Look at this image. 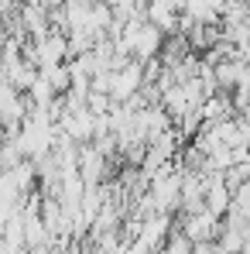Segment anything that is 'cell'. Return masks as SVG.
<instances>
[{"label": "cell", "mask_w": 250, "mask_h": 254, "mask_svg": "<svg viewBox=\"0 0 250 254\" xmlns=\"http://www.w3.org/2000/svg\"><path fill=\"white\" fill-rule=\"evenodd\" d=\"M93 130H96V114L83 107V110H65L58 121V134L72 137L76 144H93Z\"/></svg>", "instance_id": "1"}, {"label": "cell", "mask_w": 250, "mask_h": 254, "mask_svg": "<svg viewBox=\"0 0 250 254\" xmlns=\"http://www.w3.org/2000/svg\"><path fill=\"white\" fill-rule=\"evenodd\" d=\"M65 59H69V35L51 31V35H45L42 42H35V62H38V69L65 65Z\"/></svg>", "instance_id": "2"}, {"label": "cell", "mask_w": 250, "mask_h": 254, "mask_svg": "<svg viewBox=\"0 0 250 254\" xmlns=\"http://www.w3.org/2000/svg\"><path fill=\"white\" fill-rule=\"evenodd\" d=\"M182 230L192 237V244H202V241H216L223 234V220L212 216L209 210H202L196 216H182Z\"/></svg>", "instance_id": "3"}, {"label": "cell", "mask_w": 250, "mask_h": 254, "mask_svg": "<svg viewBox=\"0 0 250 254\" xmlns=\"http://www.w3.org/2000/svg\"><path fill=\"white\" fill-rule=\"evenodd\" d=\"M230 206H233V189L223 182V172L219 175H209V189H206V210L212 213V216H226L230 213Z\"/></svg>", "instance_id": "4"}, {"label": "cell", "mask_w": 250, "mask_h": 254, "mask_svg": "<svg viewBox=\"0 0 250 254\" xmlns=\"http://www.w3.org/2000/svg\"><path fill=\"white\" fill-rule=\"evenodd\" d=\"M79 175L86 179V186H96V182L106 175V155H103L96 144H83V155H79Z\"/></svg>", "instance_id": "5"}, {"label": "cell", "mask_w": 250, "mask_h": 254, "mask_svg": "<svg viewBox=\"0 0 250 254\" xmlns=\"http://www.w3.org/2000/svg\"><path fill=\"white\" fill-rule=\"evenodd\" d=\"M38 76H42V69H38L35 62H28V59H17V62H10V65H7V76H3V79L14 86L17 93H28L31 86L38 83Z\"/></svg>", "instance_id": "6"}, {"label": "cell", "mask_w": 250, "mask_h": 254, "mask_svg": "<svg viewBox=\"0 0 250 254\" xmlns=\"http://www.w3.org/2000/svg\"><path fill=\"white\" fill-rule=\"evenodd\" d=\"M233 114H237V107H233V100L219 89V93H212L206 103H202V121L206 124H219V121H233Z\"/></svg>", "instance_id": "7"}, {"label": "cell", "mask_w": 250, "mask_h": 254, "mask_svg": "<svg viewBox=\"0 0 250 254\" xmlns=\"http://www.w3.org/2000/svg\"><path fill=\"white\" fill-rule=\"evenodd\" d=\"M175 227H171V216L168 213H154L151 220H144V230H141V241L151 248V251H158V244L168 241V234H171Z\"/></svg>", "instance_id": "8"}, {"label": "cell", "mask_w": 250, "mask_h": 254, "mask_svg": "<svg viewBox=\"0 0 250 254\" xmlns=\"http://www.w3.org/2000/svg\"><path fill=\"white\" fill-rule=\"evenodd\" d=\"M28 96H31V103H38V107H51L58 93H55V86L48 83V76L42 72V76H38V83L28 89Z\"/></svg>", "instance_id": "9"}, {"label": "cell", "mask_w": 250, "mask_h": 254, "mask_svg": "<svg viewBox=\"0 0 250 254\" xmlns=\"http://www.w3.org/2000/svg\"><path fill=\"white\" fill-rule=\"evenodd\" d=\"M42 72L48 76V83L55 86V93H58V96L72 89V69H69V65H51V69H42Z\"/></svg>", "instance_id": "10"}, {"label": "cell", "mask_w": 250, "mask_h": 254, "mask_svg": "<svg viewBox=\"0 0 250 254\" xmlns=\"http://www.w3.org/2000/svg\"><path fill=\"white\" fill-rule=\"evenodd\" d=\"M192 237L182 230V227H175L171 234H168V241H165V254H192Z\"/></svg>", "instance_id": "11"}, {"label": "cell", "mask_w": 250, "mask_h": 254, "mask_svg": "<svg viewBox=\"0 0 250 254\" xmlns=\"http://www.w3.org/2000/svg\"><path fill=\"white\" fill-rule=\"evenodd\" d=\"M113 79H117V72H113V69H103V72H96V76H93V89L110 96V89H113Z\"/></svg>", "instance_id": "12"}, {"label": "cell", "mask_w": 250, "mask_h": 254, "mask_svg": "<svg viewBox=\"0 0 250 254\" xmlns=\"http://www.w3.org/2000/svg\"><path fill=\"white\" fill-rule=\"evenodd\" d=\"M17 7H21V0H0V17L10 14V10H17Z\"/></svg>", "instance_id": "13"}, {"label": "cell", "mask_w": 250, "mask_h": 254, "mask_svg": "<svg viewBox=\"0 0 250 254\" xmlns=\"http://www.w3.org/2000/svg\"><path fill=\"white\" fill-rule=\"evenodd\" d=\"M28 254H55V251H51V248L45 244V248H31V251H28Z\"/></svg>", "instance_id": "14"}, {"label": "cell", "mask_w": 250, "mask_h": 254, "mask_svg": "<svg viewBox=\"0 0 250 254\" xmlns=\"http://www.w3.org/2000/svg\"><path fill=\"white\" fill-rule=\"evenodd\" d=\"M240 254H250V248H244V251H240Z\"/></svg>", "instance_id": "15"}]
</instances>
